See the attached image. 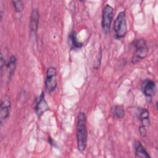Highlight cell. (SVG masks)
Returning <instances> with one entry per match:
<instances>
[{
    "instance_id": "obj_14",
    "label": "cell",
    "mask_w": 158,
    "mask_h": 158,
    "mask_svg": "<svg viewBox=\"0 0 158 158\" xmlns=\"http://www.w3.org/2000/svg\"><path fill=\"white\" fill-rule=\"evenodd\" d=\"M113 115L117 118H122L125 115V110L121 106H114L112 108Z\"/></svg>"
},
{
    "instance_id": "obj_8",
    "label": "cell",
    "mask_w": 158,
    "mask_h": 158,
    "mask_svg": "<svg viewBox=\"0 0 158 158\" xmlns=\"http://www.w3.org/2000/svg\"><path fill=\"white\" fill-rule=\"evenodd\" d=\"M49 109V106L44 99V96L43 93L40 96L39 99L35 106V111L38 116H41L44 112Z\"/></svg>"
},
{
    "instance_id": "obj_11",
    "label": "cell",
    "mask_w": 158,
    "mask_h": 158,
    "mask_svg": "<svg viewBox=\"0 0 158 158\" xmlns=\"http://www.w3.org/2000/svg\"><path fill=\"white\" fill-rule=\"evenodd\" d=\"M135 156L138 157H150L144 147L139 141H136L135 144Z\"/></svg>"
},
{
    "instance_id": "obj_6",
    "label": "cell",
    "mask_w": 158,
    "mask_h": 158,
    "mask_svg": "<svg viewBox=\"0 0 158 158\" xmlns=\"http://www.w3.org/2000/svg\"><path fill=\"white\" fill-rule=\"evenodd\" d=\"M10 110V101L9 98L4 96L1 102L0 106V122L2 124L3 122L9 117Z\"/></svg>"
},
{
    "instance_id": "obj_3",
    "label": "cell",
    "mask_w": 158,
    "mask_h": 158,
    "mask_svg": "<svg viewBox=\"0 0 158 158\" xmlns=\"http://www.w3.org/2000/svg\"><path fill=\"white\" fill-rule=\"evenodd\" d=\"M133 44L135 48V53L132 62L135 63L139 59H144L147 56L148 48L145 40L142 38L136 40Z\"/></svg>"
},
{
    "instance_id": "obj_12",
    "label": "cell",
    "mask_w": 158,
    "mask_h": 158,
    "mask_svg": "<svg viewBox=\"0 0 158 158\" xmlns=\"http://www.w3.org/2000/svg\"><path fill=\"white\" fill-rule=\"evenodd\" d=\"M16 62H17L16 57L14 56H12L9 58L8 62L6 63V69H7L9 78H10L14 73V71L16 67Z\"/></svg>"
},
{
    "instance_id": "obj_13",
    "label": "cell",
    "mask_w": 158,
    "mask_h": 158,
    "mask_svg": "<svg viewBox=\"0 0 158 158\" xmlns=\"http://www.w3.org/2000/svg\"><path fill=\"white\" fill-rule=\"evenodd\" d=\"M69 41L70 43V44L73 46L74 48H80L82 46V43L79 42L77 40L76 33L75 31H72L70 33L69 36Z\"/></svg>"
},
{
    "instance_id": "obj_7",
    "label": "cell",
    "mask_w": 158,
    "mask_h": 158,
    "mask_svg": "<svg viewBox=\"0 0 158 158\" xmlns=\"http://www.w3.org/2000/svg\"><path fill=\"white\" fill-rule=\"evenodd\" d=\"M141 89L146 96L152 97L154 96L156 91V83L152 80H146L142 84Z\"/></svg>"
},
{
    "instance_id": "obj_15",
    "label": "cell",
    "mask_w": 158,
    "mask_h": 158,
    "mask_svg": "<svg viewBox=\"0 0 158 158\" xmlns=\"http://www.w3.org/2000/svg\"><path fill=\"white\" fill-rule=\"evenodd\" d=\"M13 6L14 7V9L16 12H20L22 11L23 9V4L22 1H13L12 2Z\"/></svg>"
},
{
    "instance_id": "obj_4",
    "label": "cell",
    "mask_w": 158,
    "mask_h": 158,
    "mask_svg": "<svg viewBox=\"0 0 158 158\" xmlns=\"http://www.w3.org/2000/svg\"><path fill=\"white\" fill-rule=\"evenodd\" d=\"M114 17V9L113 7L106 4L102 10V26L103 30L106 31H108L110 30L111 23Z\"/></svg>"
},
{
    "instance_id": "obj_16",
    "label": "cell",
    "mask_w": 158,
    "mask_h": 158,
    "mask_svg": "<svg viewBox=\"0 0 158 158\" xmlns=\"http://www.w3.org/2000/svg\"><path fill=\"white\" fill-rule=\"evenodd\" d=\"M139 133H140V135H141V136H143V137L146 136V133H147V131H146V130L144 126L141 125V126L139 127Z\"/></svg>"
},
{
    "instance_id": "obj_9",
    "label": "cell",
    "mask_w": 158,
    "mask_h": 158,
    "mask_svg": "<svg viewBox=\"0 0 158 158\" xmlns=\"http://www.w3.org/2000/svg\"><path fill=\"white\" fill-rule=\"evenodd\" d=\"M39 23V13L37 9H33L31 16H30V28L31 33H36L38 30Z\"/></svg>"
},
{
    "instance_id": "obj_10",
    "label": "cell",
    "mask_w": 158,
    "mask_h": 158,
    "mask_svg": "<svg viewBox=\"0 0 158 158\" xmlns=\"http://www.w3.org/2000/svg\"><path fill=\"white\" fill-rule=\"evenodd\" d=\"M137 117L141 121L143 126H148L149 124V112L144 108H138L136 112Z\"/></svg>"
},
{
    "instance_id": "obj_2",
    "label": "cell",
    "mask_w": 158,
    "mask_h": 158,
    "mask_svg": "<svg viewBox=\"0 0 158 158\" xmlns=\"http://www.w3.org/2000/svg\"><path fill=\"white\" fill-rule=\"evenodd\" d=\"M114 31L117 39L123 38L127 31V24L125 13L122 11L118 13L114 22Z\"/></svg>"
},
{
    "instance_id": "obj_5",
    "label": "cell",
    "mask_w": 158,
    "mask_h": 158,
    "mask_svg": "<svg viewBox=\"0 0 158 158\" xmlns=\"http://www.w3.org/2000/svg\"><path fill=\"white\" fill-rule=\"evenodd\" d=\"M57 71L55 67H50L46 71V78L45 80V87L46 90L51 93L52 92L57 86L56 79Z\"/></svg>"
},
{
    "instance_id": "obj_1",
    "label": "cell",
    "mask_w": 158,
    "mask_h": 158,
    "mask_svg": "<svg viewBox=\"0 0 158 158\" xmlns=\"http://www.w3.org/2000/svg\"><path fill=\"white\" fill-rule=\"evenodd\" d=\"M77 148L80 152H83L87 145L88 131L86 128V117L84 112H80L78 115L77 125Z\"/></svg>"
}]
</instances>
